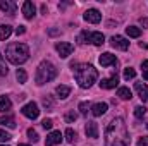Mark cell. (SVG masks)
<instances>
[{
	"mask_svg": "<svg viewBox=\"0 0 148 146\" xmlns=\"http://www.w3.org/2000/svg\"><path fill=\"white\" fill-rule=\"evenodd\" d=\"M131 138L122 117H115L105 129V146H129Z\"/></svg>",
	"mask_w": 148,
	"mask_h": 146,
	"instance_id": "1",
	"label": "cell"
},
{
	"mask_svg": "<svg viewBox=\"0 0 148 146\" xmlns=\"http://www.w3.org/2000/svg\"><path fill=\"white\" fill-rule=\"evenodd\" d=\"M71 67H73L74 77H76L79 88H83V89L90 88L98 79V71L91 64H73Z\"/></svg>",
	"mask_w": 148,
	"mask_h": 146,
	"instance_id": "2",
	"label": "cell"
},
{
	"mask_svg": "<svg viewBox=\"0 0 148 146\" xmlns=\"http://www.w3.org/2000/svg\"><path fill=\"white\" fill-rule=\"evenodd\" d=\"M5 57H7V60L10 64L21 65V64H24L29 59V48H28V45L19 43V41L9 43L7 48H5Z\"/></svg>",
	"mask_w": 148,
	"mask_h": 146,
	"instance_id": "3",
	"label": "cell"
},
{
	"mask_svg": "<svg viewBox=\"0 0 148 146\" xmlns=\"http://www.w3.org/2000/svg\"><path fill=\"white\" fill-rule=\"evenodd\" d=\"M55 76H57V69H55V65H53L52 62H48V60H43V62L38 65V69H36L35 81H36L38 86H41V84L50 83Z\"/></svg>",
	"mask_w": 148,
	"mask_h": 146,
	"instance_id": "4",
	"label": "cell"
},
{
	"mask_svg": "<svg viewBox=\"0 0 148 146\" xmlns=\"http://www.w3.org/2000/svg\"><path fill=\"white\" fill-rule=\"evenodd\" d=\"M21 112H23V115H24V117H28V119H31V120L38 119V115H40L38 105L35 103V102H29V103H26V105L21 108Z\"/></svg>",
	"mask_w": 148,
	"mask_h": 146,
	"instance_id": "5",
	"label": "cell"
},
{
	"mask_svg": "<svg viewBox=\"0 0 148 146\" xmlns=\"http://www.w3.org/2000/svg\"><path fill=\"white\" fill-rule=\"evenodd\" d=\"M55 50H57V53H59L62 59H67V57L73 53L74 46L71 43H67V41H59V43H55Z\"/></svg>",
	"mask_w": 148,
	"mask_h": 146,
	"instance_id": "6",
	"label": "cell"
},
{
	"mask_svg": "<svg viewBox=\"0 0 148 146\" xmlns=\"http://www.w3.org/2000/svg\"><path fill=\"white\" fill-rule=\"evenodd\" d=\"M83 17H84V21H88V23H91V24H98V23L102 21V14H100V10H97V9H88Z\"/></svg>",
	"mask_w": 148,
	"mask_h": 146,
	"instance_id": "7",
	"label": "cell"
},
{
	"mask_svg": "<svg viewBox=\"0 0 148 146\" xmlns=\"http://www.w3.org/2000/svg\"><path fill=\"white\" fill-rule=\"evenodd\" d=\"M110 45L114 48H119V50H127L129 48V41L124 36H119V35H115V36L110 38Z\"/></svg>",
	"mask_w": 148,
	"mask_h": 146,
	"instance_id": "8",
	"label": "cell"
},
{
	"mask_svg": "<svg viewBox=\"0 0 148 146\" xmlns=\"http://www.w3.org/2000/svg\"><path fill=\"white\" fill-rule=\"evenodd\" d=\"M23 14H24L26 19H33L35 14H36V7H35V3L29 2V0H26V2L23 3Z\"/></svg>",
	"mask_w": 148,
	"mask_h": 146,
	"instance_id": "9",
	"label": "cell"
},
{
	"mask_svg": "<svg viewBox=\"0 0 148 146\" xmlns=\"http://www.w3.org/2000/svg\"><path fill=\"white\" fill-rule=\"evenodd\" d=\"M62 141V134L60 131H52L48 136H47V141H45V146H55Z\"/></svg>",
	"mask_w": 148,
	"mask_h": 146,
	"instance_id": "10",
	"label": "cell"
},
{
	"mask_svg": "<svg viewBox=\"0 0 148 146\" xmlns=\"http://www.w3.org/2000/svg\"><path fill=\"white\" fill-rule=\"evenodd\" d=\"M117 83H119L117 74H112L110 77H107V79H102V81H100V88H103V89H112V88H115V86H117Z\"/></svg>",
	"mask_w": 148,
	"mask_h": 146,
	"instance_id": "11",
	"label": "cell"
},
{
	"mask_svg": "<svg viewBox=\"0 0 148 146\" xmlns=\"http://www.w3.org/2000/svg\"><path fill=\"white\" fill-rule=\"evenodd\" d=\"M98 62L103 65V67H109V65H115L117 64V59H115V55H112V53H102L100 55V59H98Z\"/></svg>",
	"mask_w": 148,
	"mask_h": 146,
	"instance_id": "12",
	"label": "cell"
},
{
	"mask_svg": "<svg viewBox=\"0 0 148 146\" xmlns=\"http://www.w3.org/2000/svg\"><path fill=\"white\" fill-rule=\"evenodd\" d=\"M84 132H86V136H88V138L97 139V138H98V126H97V122H86Z\"/></svg>",
	"mask_w": 148,
	"mask_h": 146,
	"instance_id": "13",
	"label": "cell"
},
{
	"mask_svg": "<svg viewBox=\"0 0 148 146\" xmlns=\"http://www.w3.org/2000/svg\"><path fill=\"white\" fill-rule=\"evenodd\" d=\"M0 10H3L5 14H14L16 12V3L10 0H0Z\"/></svg>",
	"mask_w": 148,
	"mask_h": 146,
	"instance_id": "14",
	"label": "cell"
},
{
	"mask_svg": "<svg viewBox=\"0 0 148 146\" xmlns=\"http://www.w3.org/2000/svg\"><path fill=\"white\" fill-rule=\"evenodd\" d=\"M90 41H91L95 46H102V45L105 43V36H103L102 33H98V31H93V33H90Z\"/></svg>",
	"mask_w": 148,
	"mask_h": 146,
	"instance_id": "15",
	"label": "cell"
},
{
	"mask_svg": "<svg viewBox=\"0 0 148 146\" xmlns=\"http://www.w3.org/2000/svg\"><path fill=\"white\" fill-rule=\"evenodd\" d=\"M107 108H109V105L107 103H95V105H91V113L95 115V117H100V115H103L105 112H107Z\"/></svg>",
	"mask_w": 148,
	"mask_h": 146,
	"instance_id": "16",
	"label": "cell"
},
{
	"mask_svg": "<svg viewBox=\"0 0 148 146\" xmlns=\"http://www.w3.org/2000/svg\"><path fill=\"white\" fill-rule=\"evenodd\" d=\"M55 93H57V96H59L60 100H66V98L71 95V88L66 86V84H60V86L55 88Z\"/></svg>",
	"mask_w": 148,
	"mask_h": 146,
	"instance_id": "17",
	"label": "cell"
},
{
	"mask_svg": "<svg viewBox=\"0 0 148 146\" xmlns=\"http://www.w3.org/2000/svg\"><path fill=\"white\" fill-rule=\"evenodd\" d=\"M134 89L138 91L140 98H141L143 102H147V100H148V88H147V84H143V83H136V84H134Z\"/></svg>",
	"mask_w": 148,
	"mask_h": 146,
	"instance_id": "18",
	"label": "cell"
},
{
	"mask_svg": "<svg viewBox=\"0 0 148 146\" xmlns=\"http://www.w3.org/2000/svg\"><path fill=\"white\" fill-rule=\"evenodd\" d=\"M117 96H119L121 100H131V98H133L131 89H129V88H126V86H122V88H119V89H117Z\"/></svg>",
	"mask_w": 148,
	"mask_h": 146,
	"instance_id": "19",
	"label": "cell"
},
{
	"mask_svg": "<svg viewBox=\"0 0 148 146\" xmlns=\"http://www.w3.org/2000/svg\"><path fill=\"white\" fill-rule=\"evenodd\" d=\"M0 126H7V127L14 129V127H16V120H14V117L5 115V117H0Z\"/></svg>",
	"mask_w": 148,
	"mask_h": 146,
	"instance_id": "20",
	"label": "cell"
},
{
	"mask_svg": "<svg viewBox=\"0 0 148 146\" xmlns=\"http://www.w3.org/2000/svg\"><path fill=\"white\" fill-rule=\"evenodd\" d=\"M10 35H12V28L9 24H2L0 26V40H7Z\"/></svg>",
	"mask_w": 148,
	"mask_h": 146,
	"instance_id": "21",
	"label": "cell"
},
{
	"mask_svg": "<svg viewBox=\"0 0 148 146\" xmlns=\"http://www.w3.org/2000/svg\"><path fill=\"white\" fill-rule=\"evenodd\" d=\"M12 107V102L9 100V96H0V112H7Z\"/></svg>",
	"mask_w": 148,
	"mask_h": 146,
	"instance_id": "22",
	"label": "cell"
},
{
	"mask_svg": "<svg viewBox=\"0 0 148 146\" xmlns=\"http://www.w3.org/2000/svg\"><path fill=\"white\" fill-rule=\"evenodd\" d=\"M126 33H127V36H131V38H138L141 35V29L136 28V26H129V28H126Z\"/></svg>",
	"mask_w": 148,
	"mask_h": 146,
	"instance_id": "23",
	"label": "cell"
},
{
	"mask_svg": "<svg viewBox=\"0 0 148 146\" xmlns=\"http://www.w3.org/2000/svg\"><path fill=\"white\" fill-rule=\"evenodd\" d=\"M16 77H17V81H19L21 84L28 81V74H26V71H24V69H17V72H16Z\"/></svg>",
	"mask_w": 148,
	"mask_h": 146,
	"instance_id": "24",
	"label": "cell"
},
{
	"mask_svg": "<svg viewBox=\"0 0 148 146\" xmlns=\"http://www.w3.org/2000/svg\"><path fill=\"white\" fill-rule=\"evenodd\" d=\"M88 41H90V33H88V31H81L79 36H77V43H79V45H84V43H88Z\"/></svg>",
	"mask_w": 148,
	"mask_h": 146,
	"instance_id": "25",
	"label": "cell"
},
{
	"mask_svg": "<svg viewBox=\"0 0 148 146\" xmlns=\"http://www.w3.org/2000/svg\"><path fill=\"white\" fill-rule=\"evenodd\" d=\"M77 108H79V112H81V113H83V115H88V112H90V110H91V105H90V103H88V102H81V103H79V107H77Z\"/></svg>",
	"mask_w": 148,
	"mask_h": 146,
	"instance_id": "26",
	"label": "cell"
},
{
	"mask_svg": "<svg viewBox=\"0 0 148 146\" xmlns=\"http://www.w3.org/2000/svg\"><path fill=\"white\" fill-rule=\"evenodd\" d=\"M64 119H66V122H67V124H73L74 120L77 119V113H76L74 110H69V112L64 115Z\"/></svg>",
	"mask_w": 148,
	"mask_h": 146,
	"instance_id": "27",
	"label": "cell"
},
{
	"mask_svg": "<svg viewBox=\"0 0 148 146\" xmlns=\"http://www.w3.org/2000/svg\"><path fill=\"white\" fill-rule=\"evenodd\" d=\"M134 76H136V71H134L133 67H126V69H124V79H126V81L133 79Z\"/></svg>",
	"mask_w": 148,
	"mask_h": 146,
	"instance_id": "28",
	"label": "cell"
},
{
	"mask_svg": "<svg viewBox=\"0 0 148 146\" xmlns=\"http://www.w3.org/2000/svg\"><path fill=\"white\" fill-rule=\"evenodd\" d=\"M66 141H67V143H74V141H76V132H74L71 127L66 129Z\"/></svg>",
	"mask_w": 148,
	"mask_h": 146,
	"instance_id": "29",
	"label": "cell"
},
{
	"mask_svg": "<svg viewBox=\"0 0 148 146\" xmlns=\"http://www.w3.org/2000/svg\"><path fill=\"white\" fill-rule=\"evenodd\" d=\"M145 113H147V108H145L143 105H140V107H136V108H134V115H136V119H143V117H145Z\"/></svg>",
	"mask_w": 148,
	"mask_h": 146,
	"instance_id": "30",
	"label": "cell"
},
{
	"mask_svg": "<svg viewBox=\"0 0 148 146\" xmlns=\"http://www.w3.org/2000/svg\"><path fill=\"white\" fill-rule=\"evenodd\" d=\"M28 138H29L33 143H36L38 139H40V138H38V132L35 131V129H28Z\"/></svg>",
	"mask_w": 148,
	"mask_h": 146,
	"instance_id": "31",
	"label": "cell"
},
{
	"mask_svg": "<svg viewBox=\"0 0 148 146\" xmlns=\"http://www.w3.org/2000/svg\"><path fill=\"white\" fill-rule=\"evenodd\" d=\"M141 71H143V79L148 81V60H143L141 62Z\"/></svg>",
	"mask_w": 148,
	"mask_h": 146,
	"instance_id": "32",
	"label": "cell"
},
{
	"mask_svg": "<svg viewBox=\"0 0 148 146\" xmlns=\"http://www.w3.org/2000/svg\"><path fill=\"white\" fill-rule=\"evenodd\" d=\"M7 141H10V134L0 129V143H7Z\"/></svg>",
	"mask_w": 148,
	"mask_h": 146,
	"instance_id": "33",
	"label": "cell"
},
{
	"mask_svg": "<svg viewBox=\"0 0 148 146\" xmlns=\"http://www.w3.org/2000/svg\"><path fill=\"white\" fill-rule=\"evenodd\" d=\"M41 126H43L45 129H52V126H53V122H52L50 119H43V122H41Z\"/></svg>",
	"mask_w": 148,
	"mask_h": 146,
	"instance_id": "34",
	"label": "cell"
},
{
	"mask_svg": "<svg viewBox=\"0 0 148 146\" xmlns=\"http://www.w3.org/2000/svg\"><path fill=\"white\" fill-rule=\"evenodd\" d=\"M138 146H148V136H143V138H140V141H138Z\"/></svg>",
	"mask_w": 148,
	"mask_h": 146,
	"instance_id": "35",
	"label": "cell"
},
{
	"mask_svg": "<svg viewBox=\"0 0 148 146\" xmlns=\"http://www.w3.org/2000/svg\"><path fill=\"white\" fill-rule=\"evenodd\" d=\"M26 33V26H17L16 28V35L19 36V35H24Z\"/></svg>",
	"mask_w": 148,
	"mask_h": 146,
	"instance_id": "36",
	"label": "cell"
},
{
	"mask_svg": "<svg viewBox=\"0 0 148 146\" xmlns=\"http://www.w3.org/2000/svg\"><path fill=\"white\" fill-rule=\"evenodd\" d=\"M7 72H9V69H7V65L2 62V64H0V76H5Z\"/></svg>",
	"mask_w": 148,
	"mask_h": 146,
	"instance_id": "37",
	"label": "cell"
},
{
	"mask_svg": "<svg viewBox=\"0 0 148 146\" xmlns=\"http://www.w3.org/2000/svg\"><path fill=\"white\" fill-rule=\"evenodd\" d=\"M43 105H45L47 108H52V107H53V103H52L50 98H43Z\"/></svg>",
	"mask_w": 148,
	"mask_h": 146,
	"instance_id": "38",
	"label": "cell"
},
{
	"mask_svg": "<svg viewBox=\"0 0 148 146\" xmlns=\"http://www.w3.org/2000/svg\"><path fill=\"white\" fill-rule=\"evenodd\" d=\"M50 35H59V29H50Z\"/></svg>",
	"mask_w": 148,
	"mask_h": 146,
	"instance_id": "39",
	"label": "cell"
},
{
	"mask_svg": "<svg viewBox=\"0 0 148 146\" xmlns=\"http://www.w3.org/2000/svg\"><path fill=\"white\" fill-rule=\"evenodd\" d=\"M2 62H3V60H2V55H0V64H2Z\"/></svg>",
	"mask_w": 148,
	"mask_h": 146,
	"instance_id": "40",
	"label": "cell"
},
{
	"mask_svg": "<svg viewBox=\"0 0 148 146\" xmlns=\"http://www.w3.org/2000/svg\"><path fill=\"white\" fill-rule=\"evenodd\" d=\"M19 146H29V145H19Z\"/></svg>",
	"mask_w": 148,
	"mask_h": 146,
	"instance_id": "41",
	"label": "cell"
},
{
	"mask_svg": "<svg viewBox=\"0 0 148 146\" xmlns=\"http://www.w3.org/2000/svg\"><path fill=\"white\" fill-rule=\"evenodd\" d=\"M0 146H9V145H0Z\"/></svg>",
	"mask_w": 148,
	"mask_h": 146,
	"instance_id": "42",
	"label": "cell"
},
{
	"mask_svg": "<svg viewBox=\"0 0 148 146\" xmlns=\"http://www.w3.org/2000/svg\"><path fill=\"white\" fill-rule=\"evenodd\" d=\"M147 127H148V126H147Z\"/></svg>",
	"mask_w": 148,
	"mask_h": 146,
	"instance_id": "43",
	"label": "cell"
}]
</instances>
